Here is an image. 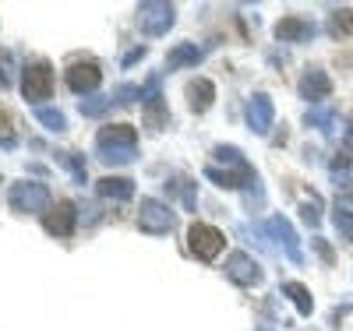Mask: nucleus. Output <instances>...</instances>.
<instances>
[{
  "label": "nucleus",
  "mask_w": 353,
  "mask_h": 331,
  "mask_svg": "<svg viewBox=\"0 0 353 331\" xmlns=\"http://www.w3.org/2000/svg\"><path fill=\"white\" fill-rule=\"evenodd\" d=\"M304 120H307V127L332 131V124H336V109H332V106H311V109L304 113Z\"/></svg>",
  "instance_id": "4be33fe9"
},
{
  "label": "nucleus",
  "mask_w": 353,
  "mask_h": 331,
  "mask_svg": "<svg viewBox=\"0 0 353 331\" xmlns=\"http://www.w3.org/2000/svg\"><path fill=\"white\" fill-rule=\"evenodd\" d=\"M159 85H163V78H159V74H152L149 81H145V88H141L145 124H149L152 131H163V127H166V120H170V113H166V106H163V92H159Z\"/></svg>",
  "instance_id": "423d86ee"
},
{
  "label": "nucleus",
  "mask_w": 353,
  "mask_h": 331,
  "mask_svg": "<svg viewBox=\"0 0 353 331\" xmlns=\"http://www.w3.org/2000/svg\"><path fill=\"white\" fill-rule=\"evenodd\" d=\"M11 88V81H8V74H4V67H0V92H8Z\"/></svg>",
  "instance_id": "7c9ffc66"
},
{
  "label": "nucleus",
  "mask_w": 353,
  "mask_h": 331,
  "mask_svg": "<svg viewBox=\"0 0 353 331\" xmlns=\"http://www.w3.org/2000/svg\"><path fill=\"white\" fill-rule=\"evenodd\" d=\"M301 215H304L307 226H318V222H321V201H318V194H311V197L301 204Z\"/></svg>",
  "instance_id": "bb28decb"
},
{
  "label": "nucleus",
  "mask_w": 353,
  "mask_h": 331,
  "mask_svg": "<svg viewBox=\"0 0 353 331\" xmlns=\"http://www.w3.org/2000/svg\"><path fill=\"white\" fill-rule=\"evenodd\" d=\"M96 145H117V148H138V131L131 124H110L96 134Z\"/></svg>",
  "instance_id": "dca6fc26"
},
{
  "label": "nucleus",
  "mask_w": 353,
  "mask_h": 331,
  "mask_svg": "<svg viewBox=\"0 0 353 331\" xmlns=\"http://www.w3.org/2000/svg\"><path fill=\"white\" fill-rule=\"evenodd\" d=\"M226 279L237 282V286H258L261 282V268L254 264V257L237 250V254L226 257Z\"/></svg>",
  "instance_id": "9d476101"
},
{
  "label": "nucleus",
  "mask_w": 353,
  "mask_h": 331,
  "mask_svg": "<svg viewBox=\"0 0 353 331\" xmlns=\"http://www.w3.org/2000/svg\"><path fill=\"white\" fill-rule=\"evenodd\" d=\"M21 92H25V99L32 103L36 109L43 106V99L53 96V71H50L46 60H36V64L25 67V74H21Z\"/></svg>",
  "instance_id": "7ed1b4c3"
},
{
  "label": "nucleus",
  "mask_w": 353,
  "mask_h": 331,
  "mask_svg": "<svg viewBox=\"0 0 353 331\" xmlns=\"http://www.w3.org/2000/svg\"><path fill=\"white\" fill-rule=\"evenodd\" d=\"M176 21V8L166 4V0H145L138 4V25L145 36H166Z\"/></svg>",
  "instance_id": "f03ea898"
},
{
  "label": "nucleus",
  "mask_w": 353,
  "mask_h": 331,
  "mask_svg": "<svg viewBox=\"0 0 353 331\" xmlns=\"http://www.w3.org/2000/svg\"><path fill=\"white\" fill-rule=\"evenodd\" d=\"M212 99H216V85L209 78L188 81V106H191V113H205L212 106Z\"/></svg>",
  "instance_id": "4468645a"
},
{
  "label": "nucleus",
  "mask_w": 353,
  "mask_h": 331,
  "mask_svg": "<svg viewBox=\"0 0 353 331\" xmlns=\"http://www.w3.org/2000/svg\"><path fill=\"white\" fill-rule=\"evenodd\" d=\"M297 88H301V96H304V99H314V103H318V99H329L332 81H329V74L321 71V67H307Z\"/></svg>",
  "instance_id": "ddd939ff"
},
{
  "label": "nucleus",
  "mask_w": 353,
  "mask_h": 331,
  "mask_svg": "<svg viewBox=\"0 0 353 331\" xmlns=\"http://www.w3.org/2000/svg\"><path fill=\"white\" fill-rule=\"evenodd\" d=\"M96 191L106 201H131L134 197V180H128V176H103L96 184Z\"/></svg>",
  "instance_id": "2eb2a0df"
},
{
  "label": "nucleus",
  "mask_w": 353,
  "mask_h": 331,
  "mask_svg": "<svg viewBox=\"0 0 353 331\" xmlns=\"http://www.w3.org/2000/svg\"><path fill=\"white\" fill-rule=\"evenodd\" d=\"M212 156H216L219 162H226L230 169H241V173H244V169H254V166L244 159L241 148H233V145H216V148H212Z\"/></svg>",
  "instance_id": "6ab92c4d"
},
{
  "label": "nucleus",
  "mask_w": 353,
  "mask_h": 331,
  "mask_svg": "<svg viewBox=\"0 0 353 331\" xmlns=\"http://www.w3.org/2000/svg\"><path fill=\"white\" fill-rule=\"evenodd\" d=\"M141 56H145V46H138V50H131V53L124 56V67H131V64H134V60H141Z\"/></svg>",
  "instance_id": "c756f323"
},
{
  "label": "nucleus",
  "mask_w": 353,
  "mask_h": 331,
  "mask_svg": "<svg viewBox=\"0 0 353 331\" xmlns=\"http://www.w3.org/2000/svg\"><path fill=\"white\" fill-rule=\"evenodd\" d=\"M332 219H336V229H339L346 239H353V215H346V212H336Z\"/></svg>",
  "instance_id": "cd10ccee"
},
{
  "label": "nucleus",
  "mask_w": 353,
  "mask_h": 331,
  "mask_svg": "<svg viewBox=\"0 0 353 331\" xmlns=\"http://www.w3.org/2000/svg\"><path fill=\"white\" fill-rule=\"evenodd\" d=\"M276 39L279 43H311L314 36H318V25L311 21V18H301V14H290V18H283L276 28Z\"/></svg>",
  "instance_id": "1a4fd4ad"
},
{
  "label": "nucleus",
  "mask_w": 353,
  "mask_h": 331,
  "mask_svg": "<svg viewBox=\"0 0 353 331\" xmlns=\"http://www.w3.org/2000/svg\"><path fill=\"white\" fill-rule=\"evenodd\" d=\"M61 162L71 169V176L78 180V184H88V166H85V156H78V152H64V156H61Z\"/></svg>",
  "instance_id": "b1692460"
},
{
  "label": "nucleus",
  "mask_w": 353,
  "mask_h": 331,
  "mask_svg": "<svg viewBox=\"0 0 353 331\" xmlns=\"http://www.w3.org/2000/svg\"><path fill=\"white\" fill-rule=\"evenodd\" d=\"M96 156H99V162H106V166H128V162H134V156H138V148H117V145H96Z\"/></svg>",
  "instance_id": "a211bd4d"
},
{
  "label": "nucleus",
  "mask_w": 353,
  "mask_h": 331,
  "mask_svg": "<svg viewBox=\"0 0 353 331\" xmlns=\"http://www.w3.org/2000/svg\"><path fill=\"white\" fill-rule=\"evenodd\" d=\"M113 106V96H92V99H81V116H103Z\"/></svg>",
  "instance_id": "393cba45"
},
{
  "label": "nucleus",
  "mask_w": 353,
  "mask_h": 331,
  "mask_svg": "<svg viewBox=\"0 0 353 331\" xmlns=\"http://www.w3.org/2000/svg\"><path fill=\"white\" fill-rule=\"evenodd\" d=\"M8 204H11V212H18V215L46 212V208H50V187H46V184H36V180L11 184V187H8Z\"/></svg>",
  "instance_id": "f257e3e1"
},
{
  "label": "nucleus",
  "mask_w": 353,
  "mask_h": 331,
  "mask_svg": "<svg viewBox=\"0 0 353 331\" xmlns=\"http://www.w3.org/2000/svg\"><path fill=\"white\" fill-rule=\"evenodd\" d=\"M265 233H269L272 239H279V247L286 250V257L293 261V264H304V250H301V239H297V233H293V226L283 219V215H272L269 222H265Z\"/></svg>",
  "instance_id": "0eeeda50"
},
{
  "label": "nucleus",
  "mask_w": 353,
  "mask_h": 331,
  "mask_svg": "<svg viewBox=\"0 0 353 331\" xmlns=\"http://www.w3.org/2000/svg\"><path fill=\"white\" fill-rule=\"evenodd\" d=\"M201 56H205L201 46H194V43H181V46H173V50L166 53V67H170V71H176V67H191V64H201Z\"/></svg>",
  "instance_id": "f3484780"
},
{
  "label": "nucleus",
  "mask_w": 353,
  "mask_h": 331,
  "mask_svg": "<svg viewBox=\"0 0 353 331\" xmlns=\"http://www.w3.org/2000/svg\"><path fill=\"white\" fill-rule=\"evenodd\" d=\"M350 28H353V11H350V8L336 11V14H332V21H329V32H332V36H346Z\"/></svg>",
  "instance_id": "a878e982"
},
{
  "label": "nucleus",
  "mask_w": 353,
  "mask_h": 331,
  "mask_svg": "<svg viewBox=\"0 0 353 331\" xmlns=\"http://www.w3.org/2000/svg\"><path fill=\"white\" fill-rule=\"evenodd\" d=\"M272 120H276V106H272L269 96L258 92V96L248 99V124H251L254 134H269L272 131Z\"/></svg>",
  "instance_id": "9b49d317"
},
{
  "label": "nucleus",
  "mask_w": 353,
  "mask_h": 331,
  "mask_svg": "<svg viewBox=\"0 0 353 331\" xmlns=\"http://www.w3.org/2000/svg\"><path fill=\"white\" fill-rule=\"evenodd\" d=\"M176 226V215H173V208L156 201V197H145L141 201V212H138V229L141 233H149V236H163Z\"/></svg>",
  "instance_id": "39448f33"
},
{
  "label": "nucleus",
  "mask_w": 353,
  "mask_h": 331,
  "mask_svg": "<svg viewBox=\"0 0 353 331\" xmlns=\"http://www.w3.org/2000/svg\"><path fill=\"white\" fill-rule=\"evenodd\" d=\"M74 219H78L74 204L71 201H57V204H50L43 212V229L53 233V236H71L74 233Z\"/></svg>",
  "instance_id": "6e6552de"
},
{
  "label": "nucleus",
  "mask_w": 353,
  "mask_h": 331,
  "mask_svg": "<svg viewBox=\"0 0 353 331\" xmlns=\"http://www.w3.org/2000/svg\"><path fill=\"white\" fill-rule=\"evenodd\" d=\"M99 81H103V71L92 64V60H88V64H71L68 67V85H71V92H78V96L96 92Z\"/></svg>",
  "instance_id": "f8f14e48"
},
{
  "label": "nucleus",
  "mask_w": 353,
  "mask_h": 331,
  "mask_svg": "<svg viewBox=\"0 0 353 331\" xmlns=\"http://www.w3.org/2000/svg\"><path fill=\"white\" fill-rule=\"evenodd\" d=\"M36 120H39L46 131H53V134H61V131L68 127L64 113H61V109H53V106H39V109H36Z\"/></svg>",
  "instance_id": "5701e85b"
},
{
  "label": "nucleus",
  "mask_w": 353,
  "mask_h": 331,
  "mask_svg": "<svg viewBox=\"0 0 353 331\" xmlns=\"http://www.w3.org/2000/svg\"><path fill=\"white\" fill-rule=\"evenodd\" d=\"M254 331H272V328H269V324H261V328H254Z\"/></svg>",
  "instance_id": "473e14b6"
},
{
  "label": "nucleus",
  "mask_w": 353,
  "mask_h": 331,
  "mask_svg": "<svg viewBox=\"0 0 353 331\" xmlns=\"http://www.w3.org/2000/svg\"><path fill=\"white\" fill-rule=\"evenodd\" d=\"M346 148H353V127L346 131Z\"/></svg>",
  "instance_id": "2f4dec72"
},
{
  "label": "nucleus",
  "mask_w": 353,
  "mask_h": 331,
  "mask_svg": "<svg viewBox=\"0 0 353 331\" xmlns=\"http://www.w3.org/2000/svg\"><path fill=\"white\" fill-rule=\"evenodd\" d=\"M336 212L353 215V194H339V197H336Z\"/></svg>",
  "instance_id": "c85d7f7f"
},
{
  "label": "nucleus",
  "mask_w": 353,
  "mask_h": 331,
  "mask_svg": "<svg viewBox=\"0 0 353 331\" xmlns=\"http://www.w3.org/2000/svg\"><path fill=\"white\" fill-rule=\"evenodd\" d=\"M329 176H332L336 187H353V162H350V156H336L329 162Z\"/></svg>",
  "instance_id": "412c9836"
},
{
  "label": "nucleus",
  "mask_w": 353,
  "mask_h": 331,
  "mask_svg": "<svg viewBox=\"0 0 353 331\" xmlns=\"http://www.w3.org/2000/svg\"><path fill=\"white\" fill-rule=\"evenodd\" d=\"M188 247L198 261H216L226 247V236L216 229V226H205V222H194L188 229Z\"/></svg>",
  "instance_id": "20e7f679"
},
{
  "label": "nucleus",
  "mask_w": 353,
  "mask_h": 331,
  "mask_svg": "<svg viewBox=\"0 0 353 331\" xmlns=\"http://www.w3.org/2000/svg\"><path fill=\"white\" fill-rule=\"evenodd\" d=\"M283 292L297 303V310L304 314V317H311V310H314V299H311V292H307V286H301V282H283Z\"/></svg>",
  "instance_id": "aec40b11"
}]
</instances>
